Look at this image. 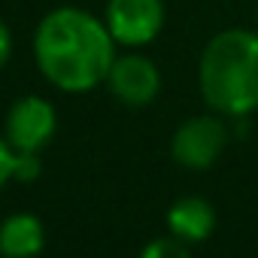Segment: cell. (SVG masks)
<instances>
[{"mask_svg": "<svg viewBox=\"0 0 258 258\" xmlns=\"http://www.w3.org/2000/svg\"><path fill=\"white\" fill-rule=\"evenodd\" d=\"M106 22L82 7L49 10L34 31V61L49 85L64 94H88L106 85L115 55Z\"/></svg>", "mask_w": 258, "mask_h": 258, "instance_id": "6da1fadb", "label": "cell"}, {"mask_svg": "<svg viewBox=\"0 0 258 258\" xmlns=\"http://www.w3.org/2000/svg\"><path fill=\"white\" fill-rule=\"evenodd\" d=\"M198 88L204 103L225 118H243L258 109V34L228 28L210 37L198 61Z\"/></svg>", "mask_w": 258, "mask_h": 258, "instance_id": "7a4b0ae2", "label": "cell"}, {"mask_svg": "<svg viewBox=\"0 0 258 258\" xmlns=\"http://www.w3.org/2000/svg\"><path fill=\"white\" fill-rule=\"evenodd\" d=\"M225 146H228V124L222 112L195 115L182 121L170 137V155L185 170H210L225 152Z\"/></svg>", "mask_w": 258, "mask_h": 258, "instance_id": "3957f363", "label": "cell"}, {"mask_svg": "<svg viewBox=\"0 0 258 258\" xmlns=\"http://www.w3.org/2000/svg\"><path fill=\"white\" fill-rule=\"evenodd\" d=\"M58 134V109L49 97L25 94L10 103L4 118V137L16 152H43Z\"/></svg>", "mask_w": 258, "mask_h": 258, "instance_id": "277c9868", "label": "cell"}, {"mask_svg": "<svg viewBox=\"0 0 258 258\" xmlns=\"http://www.w3.org/2000/svg\"><path fill=\"white\" fill-rule=\"evenodd\" d=\"M103 22L118 46H149L164 28V0H106Z\"/></svg>", "mask_w": 258, "mask_h": 258, "instance_id": "5b68a950", "label": "cell"}, {"mask_svg": "<svg viewBox=\"0 0 258 258\" xmlns=\"http://www.w3.org/2000/svg\"><path fill=\"white\" fill-rule=\"evenodd\" d=\"M106 88L124 106H149L161 91V73L146 55H118L109 67Z\"/></svg>", "mask_w": 258, "mask_h": 258, "instance_id": "8992f818", "label": "cell"}, {"mask_svg": "<svg viewBox=\"0 0 258 258\" xmlns=\"http://www.w3.org/2000/svg\"><path fill=\"white\" fill-rule=\"evenodd\" d=\"M167 231L179 240H185L188 246H198L204 240L213 237L216 231V210L207 198H198V195H188V198H179L170 204L167 216Z\"/></svg>", "mask_w": 258, "mask_h": 258, "instance_id": "52a82bcc", "label": "cell"}, {"mask_svg": "<svg viewBox=\"0 0 258 258\" xmlns=\"http://www.w3.org/2000/svg\"><path fill=\"white\" fill-rule=\"evenodd\" d=\"M46 249V225L34 213H13L0 222V255L31 258Z\"/></svg>", "mask_w": 258, "mask_h": 258, "instance_id": "ba28073f", "label": "cell"}, {"mask_svg": "<svg viewBox=\"0 0 258 258\" xmlns=\"http://www.w3.org/2000/svg\"><path fill=\"white\" fill-rule=\"evenodd\" d=\"M188 252H191V246L185 240L173 237L170 231L143 246V258H188Z\"/></svg>", "mask_w": 258, "mask_h": 258, "instance_id": "9c48e42d", "label": "cell"}, {"mask_svg": "<svg viewBox=\"0 0 258 258\" xmlns=\"http://www.w3.org/2000/svg\"><path fill=\"white\" fill-rule=\"evenodd\" d=\"M43 176L40 152H16V182H37Z\"/></svg>", "mask_w": 258, "mask_h": 258, "instance_id": "30bf717a", "label": "cell"}, {"mask_svg": "<svg viewBox=\"0 0 258 258\" xmlns=\"http://www.w3.org/2000/svg\"><path fill=\"white\" fill-rule=\"evenodd\" d=\"M16 179V149L10 146V140L0 134V191Z\"/></svg>", "mask_w": 258, "mask_h": 258, "instance_id": "8fae6325", "label": "cell"}, {"mask_svg": "<svg viewBox=\"0 0 258 258\" xmlns=\"http://www.w3.org/2000/svg\"><path fill=\"white\" fill-rule=\"evenodd\" d=\"M10 58H13V34H10L7 22L0 19V70L10 64Z\"/></svg>", "mask_w": 258, "mask_h": 258, "instance_id": "7c38bea8", "label": "cell"}]
</instances>
